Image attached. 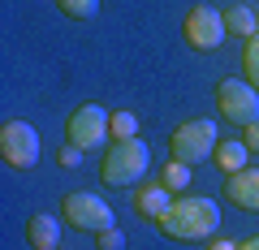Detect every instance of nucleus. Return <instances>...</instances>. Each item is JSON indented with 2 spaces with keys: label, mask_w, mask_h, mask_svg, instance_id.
I'll list each match as a JSON object with an SVG mask.
<instances>
[{
  "label": "nucleus",
  "mask_w": 259,
  "mask_h": 250,
  "mask_svg": "<svg viewBox=\"0 0 259 250\" xmlns=\"http://www.w3.org/2000/svg\"><path fill=\"white\" fill-rule=\"evenodd\" d=\"M108 134H112V142L139 138V117H134V112H112V121H108Z\"/></svg>",
  "instance_id": "15"
},
{
  "label": "nucleus",
  "mask_w": 259,
  "mask_h": 250,
  "mask_svg": "<svg viewBox=\"0 0 259 250\" xmlns=\"http://www.w3.org/2000/svg\"><path fill=\"white\" fill-rule=\"evenodd\" d=\"M216 121H186L168 134V156L182 160V164H203V160L216 156Z\"/></svg>",
  "instance_id": "3"
},
{
  "label": "nucleus",
  "mask_w": 259,
  "mask_h": 250,
  "mask_svg": "<svg viewBox=\"0 0 259 250\" xmlns=\"http://www.w3.org/2000/svg\"><path fill=\"white\" fill-rule=\"evenodd\" d=\"M242 74H246V82L259 91V35H250L246 47H242Z\"/></svg>",
  "instance_id": "16"
},
{
  "label": "nucleus",
  "mask_w": 259,
  "mask_h": 250,
  "mask_svg": "<svg viewBox=\"0 0 259 250\" xmlns=\"http://www.w3.org/2000/svg\"><path fill=\"white\" fill-rule=\"evenodd\" d=\"M61 216H65V224L69 229H78V233H104V229H112V207L104 203L100 194H82V190H74V194H65L61 198Z\"/></svg>",
  "instance_id": "4"
},
{
  "label": "nucleus",
  "mask_w": 259,
  "mask_h": 250,
  "mask_svg": "<svg viewBox=\"0 0 259 250\" xmlns=\"http://www.w3.org/2000/svg\"><path fill=\"white\" fill-rule=\"evenodd\" d=\"M238 250H259V237H250V241H242Z\"/></svg>",
  "instance_id": "22"
},
{
  "label": "nucleus",
  "mask_w": 259,
  "mask_h": 250,
  "mask_svg": "<svg viewBox=\"0 0 259 250\" xmlns=\"http://www.w3.org/2000/svg\"><path fill=\"white\" fill-rule=\"evenodd\" d=\"M225 30H229V35H242V39L259 35V13H250V9H242V5H233V9H225Z\"/></svg>",
  "instance_id": "13"
},
{
  "label": "nucleus",
  "mask_w": 259,
  "mask_h": 250,
  "mask_svg": "<svg viewBox=\"0 0 259 250\" xmlns=\"http://www.w3.org/2000/svg\"><path fill=\"white\" fill-rule=\"evenodd\" d=\"M168 207H173V190H164V185H139V194H134V212H139L143 220H160Z\"/></svg>",
  "instance_id": "10"
},
{
  "label": "nucleus",
  "mask_w": 259,
  "mask_h": 250,
  "mask_svg": "<svg viewBox=\"0 0 259 250\" xmlns=\"http://www.w3.org/2000/svg\"><path fill=\"white\" fill-rule=\"evenodd\" d=\"M207 250H238V241H229V237H216Z\"/></svg>",
  "instance_id": "21"
},
{
  "label": "nucleus",
  "mask_w": 259,
  "mask_h": 250,
  "mask_svg": "<svg viewBox=\"0 0 259 250\" xmlns=\"http://www.w3.org/2000/svg\"><path fill=\"white\" fill-rule=\"evenodd\" d=\"M182 30H186V43L199 47V52H212V47H221L225 35H229V30H225V13H216L212 5H194V9L186 13Z\"/></svg>",
  "instance_id": "8"
},
{
  "label": "nucleus",
  "mask_w": 259,
  "mask_h": 250,
  "mask_svg": "<svg viewBox=\"0 0 259 250\" xmlns=\"http://www.w3.org/2000/svg\"><path fill=\"white\" fill-rule=\"evenodd\" d=\"M56 5H61V13H69L78 22H91L100 13V0H56Z\"/></svg>",
  "instance_id": "17"
},
{
  "label": "nucleus",
  "mask_w": 259,
  "mask_h": 250,
  "mask_svg": "<svg viewBox=\"0 0 259 250\" xmlns=\"http://www.w3.org/2000/svg\"><path fill=\"white\" fill-rule=\"evenodd\" d=\"M26 237H30L35 250H56L61 246V229H56L52 216H30L26 220Z\"/></svg>",
  "instance_id": "11"
},
{
  "label": "nucleus",
  "mask_w": 259,
  "mask_h": 250,
  "mask_svg": "<svg viewBox=\"0 0 259 250\" xmlns=\"http://www.w3.org/2000/svg\"><path fill=\"white\" fill-rule=\"evenodd\" d=\"M225 198L242 212H259V168H242V173H229L225 181Z\"/></svg>",
  "instance_id": "9"
},
{
  "label": "nucleus",
  "mask_w": 259,
  "mask_h": 250,
  "mask_svg": "<svg viewBox=\"0 0 259 250\" xmlns=\"http://www.w3.org/2000/svg\"><path fill=\"white\" fill-rule=\"evenodd\" d=\"M246 160H250V151H246V142H242V138L216 142V168H221V173H242Z\"/></svg>",
  "instance_id": "12"
},
{
  "label": "nucleus",
  "mask_w": 259,
  "mask_h": 250,
  "mask_svg": "<svg viewBox=\"0 0 259 250\" xmlns=\"http://www.w3.org/2000/svg\"><path fill=\"white\" fill-rule=\"evenodd\" d=\"M108 112L100 108V104H82V108L69 112V121H65V138L74 142V147L91 151V147H104L108 142Z\"/></svg>",
  "instance_id": "6"
},
{
  "label": "nucleus",
  "mask_w": 259,
  "mask_h": 250,
  "mask_svg": "<svg viewBox=\"0 0 259 250\" xmlns=\"http://www.w3.org/2000/svg\"><path fill=\"white\" fill-rule=\"evenodd\" d=\"M216 108L229 125H242L246 130L250 121H259V91L246 82V78H225L216 86Z\"/></svg>",
  "instance_id": "5"
},
{
  "label": "nucleus",
  "mask_w": 259,
  "mask_h": 250,
  "mask_svg": "<svg viewBox=\"0 0 259 250\" xmlns=\"http://www.w3.org/2000/svg\"><path fill=\"white\" fill-rule=\"evenodd\" d=\"M242 142H246V151H250V156H259V121H250L246 130H242Z\"/></svg>",
  "instance_id": "20"
},
{
  "label": "nucleus",
  "mask_w": 259,
  "mask_h": 250,
  "mask_svg": "<svg viewBox=\"0 0 259 250\" xmlns=\"http://www.w3.org/2000/svg\"><path fill=\"white\" fill-rule=\"evenodd\" d=\"M147 164H151V151L143 138H125V142H112L108 156L100 164V181L112 185V190H125V185H139L147 177Z\"/></svg>",
  "instance_id": "2"
},
{
  "label": "nucleus",
  "mask_w": 259,
  "mask_h": 250,
  "mask_svg": "<svg viewBox=\"0 0 259 250\" xmlns=\"http://www.w3.org/2000/svg\"><path fill=\"white\" fill-rule=\"evenodd\" d=\"M160 185H164V190H173V194H182L186 185H190V164H182V160H168L164 173H160Z\"/></svg>",
  "instance_id": "14"
},
{
  "label": "nucleus",
  "mask_w": 259,
  "mask_h": 250,
  "mask_svg": "<svg viewBox=\"0 0 259 250\" xmlns=\"http://www.w3.org/2000/svg\"><path fill=\"white\" fill-rule=\"evenodd\" d=\"M95 246L100 250H125V233L112 224V229H104V233H95Z\"/></svg>",
  "instance_id": "18"
},
{
  "label": "nucleus",
  "mask_w": 259,
  "mask_h": 250,
  "mask_svg": "<svg viewBox=\"0 0 259 250\" xmlns=\"http://www.w3.org/2000/svg\"><path fill=\"white\" fill-rule=\"evenodd\" d=\"M56 160H61V168H78V164H82V147L69 142V147H61V156H56Z\"/></svg>",
  "instance_id": "19"
},
{
  "label": "nucleus",
  "mask_w": 259,
  "mask_h": 250,
  "mask_svg": "<svg viewBox=\"0 0 259 250\" xmlns=\"http://www.w3.org/2000/svg\"><path fill=\"white\" fill-rule=\"evenodd\" d=\"M0 160L9 168H30L39 160V134L26 121H5L0 125Z\"/></svg>",
  "instance_id": "7"
},
{
  "label": "nucleus",
  "mask_w": 259,
  "mask_h": 250,
  "mask_svg": "<svg viewBox=\"0 0 259 250\" xmlns=\"http://www.w3.org/2000/svg\"><path fill=\"white\" fill-rule=\"evenodd\" d=\"M156 224L173 241H203V237H212L221 229V207L212 198H173V207Z\"/></svg>",
  "instance_id": "1"
}]
</instances>
